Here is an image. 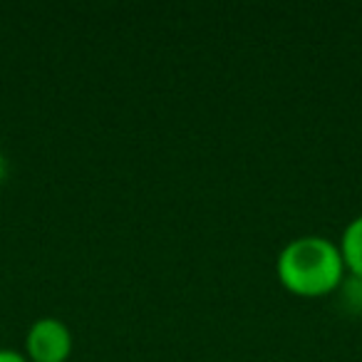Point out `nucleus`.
I'll return each instance as SVG.
<instances>
[{"instance_id": "obj_1", "label": "nucleus", "mask_w": 362, "mask_h": 362, "mask_svg": "<svg viewBox=\"0 0 362 362\" xmlns=\"http://www.w3.org/2000/svg\"><path fill=\"white\" fill-rule=\"evenodd\" d=\"M340 246L325 236H298L281 248L276 261L278 281L300 298H320L332 293L345 278Z\"/></svg>"}, {"instance_id": "obj_2", "label": "nucleus", "mask_w": 362, "mask_h": 362, "mask_svg": "<svg viewBox=\"0 0 362 362\" xmlns=\"http://www.w3.org/2000/svg\"><path fill=\"white\" fill-rule=\"evenodd\" d=\"M72 352V332L57 317H37L25 335L28 362H67Z\"/></svg>"}, {"instance_id": "obj_3", "label": "nucleus", "mask_w": 362, "mask_h": 362, "mask_svg": "<svg viewBox=\"0 0 362 362\" xmlns=\"http://www.w3.org/2000/svg\"><path fill=\"white\" fill-rule=\"evenodd\" d=\"M337 246H340L342 261H345L347 271H350L352 276L362 278V214L347 223Z\"/></svg>"}, {"instance_id": "obj_4", "label": "nucleus", "mask_w": 362, "mask_h": 362, "mask_svg": "<svg viewBox=\"0 0 362 362\" xmlns=\"http://www.w3.org/2000/svg\"><path fill=\"white\" fill-rule=\"evenodd\" d=\"M0 362H28V357H23V352L11 350V347H0Z\"/></svg>"}]
</instances>
